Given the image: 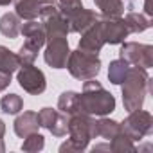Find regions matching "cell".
I'll return each mask as SVG.
<instances>
[{"mask_svg": "<svg viewBox=\"0 0 153 153\" xmlns=\"http://www.w3.org/2000/svg\"><path fill=\"white\" fill-rule=\"evenodd\" d=\"M121 88H123V105L126 112L142 108L144 99L148 92L151 90V79L148 76V70L142 67L130 65L124 79L121 83Z\"/></svg>", "mask_w": 153, "mask_h": 153, "instance_id": "cell-1", "label": "cell"}, {"mask_svg": "<svg viewBox=\"0 0 153 153\" xmlns=\"http://www.w3.org/2000/svg\"><path fill=\"white\" fill-rule=\"evenodd\" d=\"M115 110V97L99 83L96 78L87 79L83 92L79 94V112L88 115H108Z\"/></svg>", "mask_w": 153, "mask_h": 153, "instance_id": "cell-2", "label": "cell"}, {"mask_svg": "<svg viewBox=\"0 0 153 153\" xmlns=\"http://www.w3.org/2000/svg\"><path fill=\"white\" fill-rule=\"evenodd\" d=\"M68 140L59 146L61 153L70 151H83L88 148L90 140L96 139V119L94 115L78 112L68 115Z\"/></svg>", "mask_w": 153, "mask_h": 153, "instance_id": "cell-3", "label": "cell"}, {"mask_svg": "<svg viewBox=\"0 0 153 153\" xmlns=\"http://www.w3.org/2000/svg\"><path fill=\"white\" fill-rule=\"evenodd\" d=\"M65 67L72 74V78L79 81H87V79L96 78L101 72V59H99V54L76 49V51H70Z\"/></svg>", "mask_w": 153, "mask_h": 153, "instance_id": "cell-4", "label": "cell"}, {"mask_svg": "<svg viewBox=\"0 0 153 153\" xmlns=\"http://www.w3.org/2000/svg\"><path fill=\"white\" fill-rule=\"evenodd\" d=\"M130 115L121 123V131L126 133L131 140H140L153 131V117L149 112L139 108L133 112H128Z\"/></svg>", "mask_w": 153, "mask_h": 153, "instance_id": "cell-5", "label": "cell"}, {"mask_svg": "<svg viewBox=\"0 0 153 153\" xmlns=\"http://www.w3.org/2000/svg\"><path fill=\"white\" fill-rule=\"evenodd\" d=\"M121 58L128 61L130 65L151 68L153 67V47L148 43H137V42H123V47L119 51Z\"/></svg>", "mask_w": 153, "mask_h": 153, "instance_id": "cell-6", "label": "cell"}, {"mask_svg": "<svg viewBox=\"0 0 153 153\" xmlns=\"http://www.w3.org/2000/svg\"><path fill=\"white\" fill-rule=\"evenodd\" d=\"M45 63L52 68H65L70 49H68V40L67 36H49L45 38Z\"/></svg>", "mask_w": 153, "mask_h": 153, "instance_id": "cell-7", "label": "cell"}, {"mask_svg": "<svg viewBox=\"0 0 153 153\" xmlns=\"http://www.w3.org/2000/svg\"><path fill=\"white\" fill-rule=\"evenodd\" d=\"M16 81L31 96H38V94L45 92V88H47L45 74L34 65H22L16 70Z\"/></svg>", "mask_w": 153, "mask_h": 153, "instance_id": "cell-8", "label": "cell"}, {"mask_svg": "<svg viewBox=\"0 0 153 153\" xmlns=\"http://www.w3.org/2000/svg\"><path fill=\"white\" fill-rule=\"evenodd\" d=\"M99 27H101V36L105 43H110V45L123 43L124 38H128L130 34L123 16H99Z\"/></svg>", "mask_w": 153, "mask_h": 153, "instance_id": "cell-9", "label": "cell"}, {"mask_svg": "<svg viewBox=\"0 0 153 153\" xmlns=\"http://www.w3.org/2000/svg\"><path fill=\"white\" fill-rule=\"evenodd\" d=\"M15 13L20 20H36L47 6H56L58 0H13Z\"/></svg>", "mask_w": 153, "mask_h": 153, "instance_id": "cell-10", "label": "cell"}, {"mask_svg": "<svg viewBox=\"0 0 153 153\" xmlns=\"http://www.w3.org/2000/svg\"><path fill=\"white\" fill-rule=\"evenodd\" d=\"M20 33L25 38V45L40 51L45 45V27L38 20H25V24L20 25Z\"/></svg>", "mask_w": 153, "mask_h": 153, "instance_id": "cell-11", "label": "cell"}, {"mask_svg": "<svg viewBox=\"0 0 153 153\" xmlns=\"http://www.w3.org/2000/svg\"><path fill=\"white\" fill-rule=\"evenodd\" d=\"M105 45V40L101 36V27H99V20L96 24H92L87 31L81 33V40H79V45L78 49L81 51H87V52H94V54H99L101 49Z\"/></svg>", "mask_w": 153, "mask_h": 153, "instance_id": "cell-12", "label": "cell"}, {"mask_svg": "<svg viewBox=\"0 0 153 153\" xmlns=\"http://www.w3.org/2000/svg\"><path fill=\"white\" fill-rule=\"evenodd\" d=\"M99 20V15H96L94 11H90V9H85V7H81V9H78L76 13H72L68 18H67V22H68V29H70V33H83V31H87L92 24H96Z\"/></svg>", "mask_w": 153, "mask_h": 153, "instance_id": "cell-13", "label": "cell"}, {"mask_svg": "<svg viewBox=\"0 0 153 153\" xmlns=\"http://www.w3.org/2000/svg\"><path fill=\"white\" fill-rule=\"evenodd\" d=\"M13 128H15V133H16L18 137H22V139H24V137H27L29 133L38 131V128H40L38 114H36V112H31V110H27V112L20 114V115L15 119Z\"/></svg>", "mask_w": 153, "mask_h": 153, "instance_id": "cell-14", "label": "cell"}, {"mask_svg": "<svg viewBox=\"0 0 153 153\" xmlns=\"http://www.w3.org/2000/svg\"><path fill=\"white\" fill-rule=\"evenodd\" d=\"M119 131H121V123H117L114 119H108L106 115H103L96 121V137H103V139L110 140Z\"/></svg>", "mask_w": 153, "mask_h": 153, "instance_id": "cell-15", "label": "cell"}, {"mask_svg": "<svg viewBox=\"0 0 153 153\" xmlns=\"http://www.w3.org/2000/svg\"><path fill=\"white\" fill-rule=\"evenodd\" d=\"M20 18L16 16V13H6L0 18V33H2L6 38H11L15 40L18 34H20Z\"/></svg>", "mask_w": 153, "mask_h": 153, "instance_id": "cell-16", "label": "cell"}, {"mask_svg": "<svg viewBox=\"0 0 153 153\" xmlns=\"http://www.w3.org/2000/svg\"><path fill=\"white\" fill-rule=\"evenodd\" d=\"M58 110L72 115V114H78L79 112V94L74 92V90H67L59 96L58 99Z\"/></svg>", "mask_w": 153, "mask_h": 153, "instance_id": "cell-17", "label": "cell"}, {"mask_svg": "<svg viewBox=\"0 0 153 153\" xmlns=\"http://www.w3.org/2000/svg\"><path fill=\"white\" fill-rule=\"evenodd\" d=\"M124 22H126V27L130 33H144L146 29L151 27V20L149 16H144L142 13H135V11H130L126 16H124Z\"/></svg>", "mask_w": 153, "mask_h": 153, "instance_id": "cell-18", "label": "cell"}, {"mask_svg": "<svg viewBox=\"0 0 153 153\" xmlns=\"http://www.w3.org/2000/svg\"><path fill=\"white\" fill-rule=\"evenodd\" d=\"M18 68H20V59H18L16 52L9 51L4 45H0V72L13 74Z\"/></svg>", "mask_w": 153, "mask_h": 153, "instance_id": "cell-19", "label": "cell"}, {"mask_svg": "<svg viewBox=\"0 0 153 153\" xmlns=\"http://www.w3.org/2000/svg\"><path fill=\"white\" fill-rule=\"evenodd\" d=\"M128 68H130V63L124 61L123 58L110 61V65H108V79H110V83L121 85L123 79H124V76H126V72H128Z\"/></svg>", "mask_w": 153, "mask_h": 153, "instance_id": "cell-20", "label": "cell"}, {"mask_svg": "<svg viewBox=\"0 0 153 153\" xmlns=\"http://www.w3.org/2000/svg\"><path fill=\"white\" fill-rule=\"evenodd\" d=\"M94 4L103 16H121L124 13L123 0H94Z\"/></svg>", "mask_w": 153, "mask_h": 153, "instance_id": "cell-21", "label": "cell"}, {"mask_svg": "<svg viewBox=\"0 0 153 153\" xmlns=\"http://www.w3.org/2000/svg\"><path fill=\"white\" fill-rule=\"evenodd\" d=\"M110 151H114V153H124V151H137V148H135V144H133V140L126 135V133H123V131H119L114 139H110Z\"/></svg>", "mask_w": 153, "mask_h": 153, "instance_id": "cell-22", "label": "cell"}, {"mask_svg": "<svg viewBox=\"0 0 153 153\" xmlns=\"http://www.w3.org/2000/svg\"><path fill=\"white\" fill-rule=\"evenodd\" d=\"M0 108H2L4 114L9 115H16L22 108H24V99L18 94H7L0 99Z\"/></svg>", "mask_w": 153, "mask_h": 153, "instance_id": "cell-23", "label": "cell"}, {"mask_svg": "<svg viewBox=\"0 0 153 153\" xmlns=\"http://www.w3.org/2000/svg\"><path fill=\"white\" fill-rule=\"evenodd\" d=\"M45 146V137L38 131L34 133H29L27 137H24V142H22V149L27 151V153H36V151H42Z\"/></svg>", "mask_w": 153, "mask_h": 153, "instance_id": "cell-24", "label": "cell"}, {"mask_svg": "<svg viewBox=\"0 0 153 153\" xmlns=\"http://www.w3.org/2000/svg\"><path fill=\"white\" fill-rule=\"evenodd\" d=\"M67 130H68V115L58 110V115H56V119L52 121L49 131H51L54 137H63V135H67Z\"/></svg>", "mask_w": 153, "mask_h": 153, "instance_id": "cell-25", "label": "cell"}, {"mask_svg": "<svg viewBox=\"0 0 153 153\" xmlns=\"http://www.w3.org/2000/svg\"><path fill=\"white\" fill-rule=\"evenodd\" d=\"M81 7H83L81 0H58V9H59V13L65 18H68L72 13H76V11L81 9Z\"/></svg>", "mask_w": 153, "mask_h": 153, "instance_id": "cell-26", "label": "cell"}, {"mask_svg": "<svg viewBox=\"0 0 153 153\" xmlns=\"http://www.w3.org/2000/svg\"><path fill=\"white\" fill-rule=\"evenodd\" d=\"M16 56H18V59H20V67H22V65H33L34 59L38 58V51L24 43V45L20 47V51L16 52Z\"/></svg>", "mask_w": 153, "mask_h": 153, "instance_id": "cell-27", "label": "cell"}, {"mask_svg": "<svg viewBox=\"0 0 153 153\" xmlns=\"http://www.w3.org/2000/svg\"><path fill=\"white\" fill-rule=\"evenodd\" d=\"M56 115H58V110H54V108H49V106L42 108V110L38 112L40 128H45V130H49V128H51V124H52V121L56 119Z\"/></svg>", "mask_w": 153, "mask_h": 153, "instance_id": "cell-28", "label": "cell"}, {"mask_svg": "<svg viewBox=\"0 0 153 153\" xmlns=\"http://www.w3.org/2000/svg\"><path fill=\"white\" fill-rule=\"evenodd\" d=\"M9 85H11V74H7V72H0V92L6 90Z\"/></svg>", "mask_w": 153, "mask_h": 153, "instance_id": "cell-29", "label": "cell"}, {"mask_svg": "<svg viewBox=\"0 0 153 153\" xmlns=\"http://www.w3.org/2000/svg\"><path fill=\"white\" fill-rule=\"evenodd\" d=\"M92 151H94V153H96V151H110V144H97V146L92 148Z\"/></svg>", "mask_w": 153, "mask_h": 153, "instance_id": "cell-30", "label": "cell"}, {"mask_svg": "<svg viewBox=\"0 0 153 153\" xmlns=\"http://www.w3.org/2000/svg\"><path fill=\"white\" fill-rule=\"evenodd\" d=\"M144 11H146V15H148V16H151V15H153V9H151V0H144Z\"/></svg>", "mask_w": 153, "mask_h": 153, "instance_id": "cell-31", "label": "cell"}, {"mask_svg": "<svg viewBox=\"0 0 153 153\" xmlns=\"http://www.w3.org/2000/svg\"><path fill=\"white\" fill-rule=\"evenodd\" d=\"M4 135H6V124H4L2 119H0V139H4Z\"/></svg>", "mask_w": 153, "mask_h": 153, "instance_id": "cell-32", "label": "cell"}, {"mask_svg": "<svg viewBox=\"0 0 153 153\" xmlns=\"http://www.w3.org/2000/svg\"><path fill=\"white\" fill-rule=\"evenodd\" d=\"M6 151V144H4V139H0V153Z\"/></svg>", "mask_w": 153, "mask_h": 153, "instance_id": "cell-33", "label": "cell"}, {"mask_svg": "<svg viewBox=\"0 0 153 153\" xmlns=\"http://www.w3.org/2000/svg\"><path fill=\"white\" fill-rule=\"evenodd\" d=\"M13 0H0V6H9Z\"/></svg>", "mask_w": 153, "mask_h": 153, "instance_id": "cell-34", "label": "cell"}, {"mask_svg": "<svg viewBox=\"0 0 153 153\" xmlns=\"http://www.w3.org/2000/svg\"><path fill=\"white\" fill-rule=\"evenodd\" d=\"M130 2H133V0H130Z\"/></svg>", "mask_w": 153, "mask_h": 153, "instance_id": "cell-35", "label": "cell"}]
</instances>
